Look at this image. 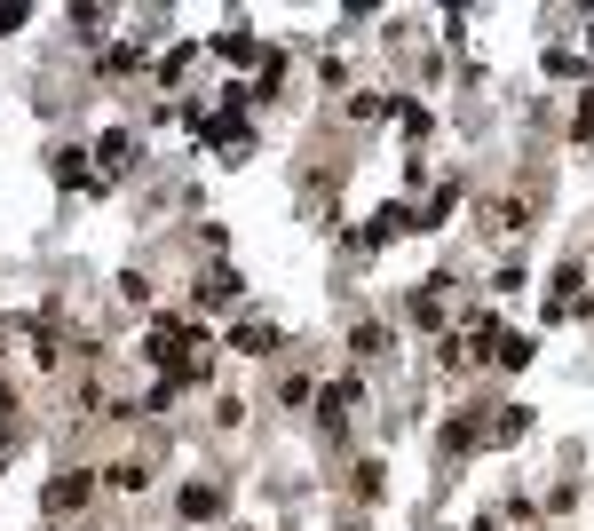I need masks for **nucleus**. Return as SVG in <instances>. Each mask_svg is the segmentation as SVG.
Listing matches in <instances>:
<instances>
[{"label": "nucleus", "mask_w": 594, "mask_h": 531, "mask_svg": "<svg viewBox=\"0 0 594 531\" xmlns=\"http://www.w3.org/2000/svg\"><path fill=\"white\" fill-rule=\"evenodd\" d=\"M396 230H420V222H412V207H381V214H373V230H365V238L381 246V238H396Z\"/></svg>", "instance_id": "nucleus-1"}, {"label": "nucleus", "mask_w": 594, "mask_h": 531, "mask_svg": "<svg viewBox=\"0 0 594 531\" xmlns=\"http://www.w3.org/2000/svg\"><path fill=\"white\" fill-rule=\"evenodd\" d=\"M214 508H222V492H214V484H183V516H214Z\"/></svg>", "instance_id": "nucleus-2"}, {"label": "nucleus", "mask_w": 594, "mask_h": 531, "mask_svg": "<svg viewBox=\"0 0 594 531\" xmlns=\"http://www.w3.org/2000/svg\"><path fill=\"white\" fill-rule=\"evenodd\" d=\"M198 302H206V310H214V302H238V278H230V270H214V278H198Z\"/></svg>", "instance_id": "nucleus-3"}, {"label": "nucleus", "mask_w": 594, "mask_h": 531, "mask_svg": "<svg viewBox=\"0 0 594 531\" xmlns=\"http://www.w3.org/2000/svg\"><path fill=\"white\" fill-rule=\"evenodd\" d=\"M88 500V476H64V484H48V508H80Z\"/></svg>", "instance_id": "nucleus-4"}, {"label": "nucleus", "mask_w": 594, "mask_h": 531, "mask_svg": "<svg viewBox=\"0 0 594 531\" xmlns=\"http://www.w3.org/2000/svg\"><path fill=\"white\" fill-rule=\"evenodd\" d=\"M230 349H246V357H262V349H270V325L254 318V325H238V333H230Z\"/></svg>", "instance_id": "nucleus-5"}]
</instances>
